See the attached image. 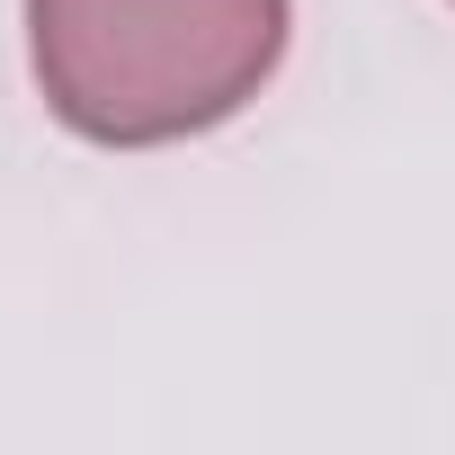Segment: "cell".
<instances>
[{
	"mask_svg": "<svg viewBox=\"0 0 455 455\" xmlns=\"http://www.w3.org/2000/svg\"><path fill=\"white\" fill-rule=\"evenodd\" d=\"M286 54V0H28V63L81 143H179L242 116Z\"/></svg>",
	"mask_w": 455,
	"mask_h": 455,
	"instance_id": "obj_1",
	"label": "cell"
}]
</instances>
